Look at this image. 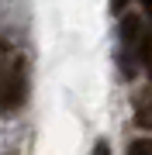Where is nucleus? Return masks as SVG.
<instances>
[{"label":"nucleus","mask_w":152,"mask_h":155,"mask_svg":"<svg viewBox=\"0 0 152 155\" xmlns=\"http://www.w3.org/2000/svg\"><path fill=\"white\" fill-rule=\"evenodd\" d=\"M21 100H24V76L21 69H7V76L0 79V114L14 110Z\"/></svg>","instance_id":"obj_1"},{"label":"nucleus","mask_w":152,"mask_h":155,"mask_svg":"<svg viewBox=\"0 0 152 155\" xmlns=\"http://www.w3.org/2000/svg\"><path fill=\"white\" fill-rule=\"evenodd\" d=\"M128 155H152V141H135Z\"/></svg>","instance_id":"obj_2"},{"label":"nucleus","mask_w":152,"mask_h":155,"mask_svg":"<svg viewBox=\"0 0 152 155\" xmlns=\"http://www.w3.org/2000/svg\"><path fill=\"white\" fill-rule=\"evenodd\" d=\"M111 7H114V11L121 14V7H124V0H111Z\"/></svg>","instance_id":"obj_4"},{"label":"nucleus","mask_w":152,"mask_h":155,"mask_svg":"<svg viewBox=\"0 0 152 155\" xmlns=\"http://www.w3.org/2000/svg\"><path fill=\"white\" fill-rule=\"evenodd\" d=\"M142 7L149 11V17H152V0H142Z\"/></svg>","instance_id":"obj_5"},{"label":"nucleus","mask_w":152,"mask_h":155,"mask_svg":"<svg viewBox=\"0 0 152 155\" xmlns=\"http://www.w3.org/2000/svg\"><path fill=\"white\" fill-rule=\"evenodd\" d=\"M93 155H111V152H107V145L100 141V145H97V148H93Z\"/></svg>","instance_id":"obj_3"}]
</instances>
